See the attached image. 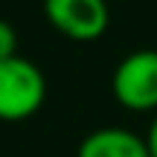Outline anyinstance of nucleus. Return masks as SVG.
Masks as SVG:
<instances>
[{"instance_id": "nucleus-4", "label": "nucleus", "mask_w": 157, "mask_h": 157, "mask_svg": "<svg viewBox=\"0 0 157 157\" xmlns=\"http://www.w3.org/2000/svg\"><path fill=\"white\" fill-rule=\"evenodd\" d=\"M76 157H151V151L146 137L128 128H99L82 140Z\"/></svg>"}, {"instance_id": "nucleus-2", "label": "nucleus", "mask_w": 157, "mask_h": 157, "mask_svg": "<svg viewBox=\"0 0 157 157\" xmlns=\"http://www.w3.org/2000/svg\"><path fill=\"white\" fill-rule=\"evenodd\" d=\"M113 99L137 113L157 111V50L128 52L111 78Z\"/></svg>"}, {"instance_id": "nucleus-1", "label": "nucleus", "mask_w": 157, "mask_h": 157, "mask_svg": "<svg viewBox=\"0 0 157 157\" xmlns=\"http://www.w3.org/2000/svg\"><path fill=\"white\" fill-rule=\"evenodd\" d=\"M47 99V78L23 56L0 61V122H21L38 113Z\"/></svg>"}, {"instance_id": "nucleus-6", "label": "nucleus", "mask_w": 157, "mask_h": 157, "mask_svg": "<svg viewBox=\"0 0 157 157\" xmlns=\"http://www.w3.org/2000/svg\"><path fill=\"white\" fill-rule=\"evenodd\" d=\"M146 143H148V151H151V157H157V117H154L151 128H148V134H146Z\"/></svg>"}, {"instance_id": "nucleus-5", "label": "nucleus", "mask_w": 157, "mask_h": 157, "mask_svg": "<svg viewBox=\"0 0 157 157\" xmlns=\"http://www.w3.org/2000/svg\"><path fill=\"white\" fill-rule=\"evenodd\" d=\"M17 56V32L9 21H0V61Z\"/></svg>"}, {"instance_id": "nucleus-3", "label": "nucleus", "mask_w": 157, "mask_h": 157, "mask_svg": "<svg viewBox=\"0 0 157 157\" xmlns=\"http://www.w3.org/2000/svg\"><path fill=\"white\" fill-rule=\"evenodd\" d=\"M44 15L56 32L70 41H96L111 23L105 0H44Z\"/></svg>"}]
</instances>
